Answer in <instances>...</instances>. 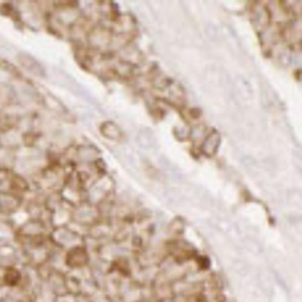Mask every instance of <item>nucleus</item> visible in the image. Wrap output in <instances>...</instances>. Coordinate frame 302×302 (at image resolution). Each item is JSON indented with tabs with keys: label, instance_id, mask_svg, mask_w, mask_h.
Here are the masks:
<instances>
[{
	"label": "nucleus",
	"instance_id": "1",
	"mask_svg": "<svg viewBox=\"0 0 302 302\" xmlns=\"http://www.w3.org/2000/svg\"><path fill=\"white\" fill-rule=\"evenodd\" d=\"M6 274V279L9 280L7 281L8 283L15 285V283H17L19 279V273L17 271H15V270H11Z\"/></svg>",
	"mask_w": 302,
	"mask_h": 302
}]
</instances>
